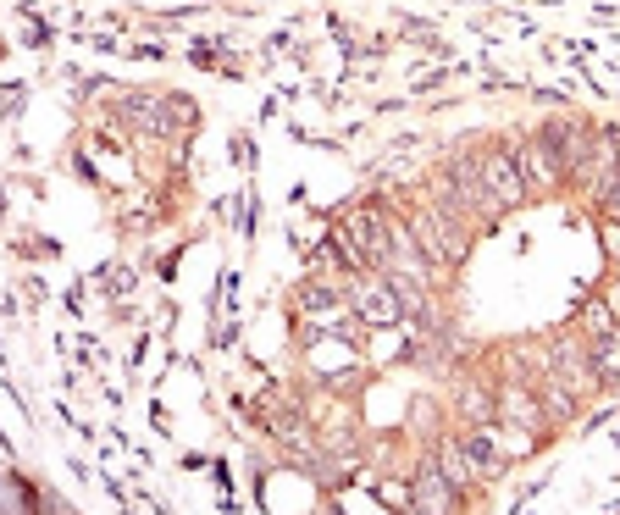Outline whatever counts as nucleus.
Instances as JSON below:
<instances>
[{"label":"nucleus","mask_w":620,"mask_h":515,"mask_svg":"<svg viewBox=\"0 0 620 515\" xmlns=\"http://www.w3.org/2000/svg\"><path fill=\"white\" fill-rule=\"evenodd\" d=\"M477 178H482V189H488L493 205H521L526 183H521V167H515L510 150H493V156H482V161H477Z\"/></svg>","instance_id":"nucleus-1"},{"label":"nucleus","mask_w":620,"mask_h":515,"mask_svg":"<svg viewBox=\"0 0 620 515\" xmlns=\"http://www.w3.org/2000/svg\"><path fill=\"white\" fill-rule=\"evenodd\" d=\"M410 233L421 239V250H427V261L432 266H454V261H465V239L443 222V216H416L410 222Z\"/></svg>","instance_id":"nucleus-2"},{"label":"nucleus","mask_w":620,"mask_h":515,"mask_svg":"<svg viewBox=\"0 0 620 515\" xmlns=\"http://www.w3.org/2000/svg\"><path fill=\"white\" fill-rule=\"evenodd\" d=\"M360 316L366 322H394V316H405V305H399V288L394 283H371V288H360Z\"/></svg>","instance_id":"nucleus-3"},{"label":"nucleus","mask_w":620,"mask_h":515,"mask_svg":"<svg viewBox=\"0 0 620 515\" xmlns=\"http://www.w3.org/2000/svg\"><path fill=\"white\" fill-rule=\"evenodd\" d=\"M499 416L510 421V427H521V432H532L537 421H543V410H537V399L526 394V388H510V394L499 399Z\"/></svg>","instance_id":"nucleus-4"},{"label":"nucleus","mask_w":620,"mask_h":515,"mask_svg":"<svg viewBox=\"0 0 620 515\" xmlns=\"http://www.w3.org/2000/svg\"><path fill=\"white\" fill-rule=\"evenodd\" d=\"M438 471L454 482V488H471V477H482V471H477V460H471V449H465V444H443Z\"/></svg>","instance_id":"nucleus-5"},{"label":"nucleus","mask_w":620,"mask_h":515,"mask_svg":"<svg viewBox=\"0 0 620 515\" xmlns=\"http://www.w3.org/2000/svg\"><path fill=\"white\" fill-rule=\"evenodd\" d=\"M543 144H549L554 156H560V167L571 172L576 161H582V150H587V133L582 128H549V133H543Z\"/></svg>","instance_id":"nucleus-6"},{"label":"nucleus","mask_w":620,"mask_h":515,"mask_svg":"<svg viewBox=\"0 0 620 515\" xmlns=\"http://www.w3.org/2000/svg\"><path fill=\"white\" fill-rule=\"evenodd\" d=\"M554 372H560V383H587V377H593V360L576 344H560L554 349Z\"/></svg>","instance_id":"nucleus-7"},{"label":"nucleus","mask_w":620,"mask_h":515,"mask_svg":"<svg viewBox=\"0 0 620 515\" xmlns=\"http://www.w3.org/2000/svg\"><path fill=\"white\" fill-rule=\"evenodd\" d=\"M560 172H565V167H560V156H554V150H549L543 139H537V144H532V156L521 161V178H537V183H554Z\"/></svg>","instance_id":"nucleus-8"},{"label":"nucleus","mask_w":620,"mask_h":515,"mask_svg":"<svg viewBox=\"0 0 620 515\" xmlns=\"http://www.w3.org/2000/svg\"><path fill=\"white\" fill-rule=\"evenodd\" d=\"M416 488H421V493H416V504H421V510H443V504H454V493H449L454 482L443 477V471H427V477H421Z\"/></svg>","instance_id":"nucleus-9"},{"label":"nucleus","mask_w":620,"mask_h":515,"mask_svg":"<svg viewBox=\"0 0 620 515\" xmlns=\"http://www.w3.org/2000/svg\"><path fill=\"white\" fill-rule=\"evenodd\" d=\"M465 449H471L477 471H499L504 466V449H499V438H493V432H471V438H465Z\"/></svg>","instance_id":"nucleus-10"},{"label":"nucleus","mask_w":620,"mask_h":515,"mask_svg":"<svg viewBox=\"0 0 620 515\" xmlns=\"http://www.w3.org/2000/svg\"><path fill=\"white\" fill-rule=\"evenodd\" d=\"M593 355H598V366H593V372L615 377V372H620V333H604V338H598V349H593Z\"/></svg>","instance_id":"nucleus-11"},{"label":"nucleus","mask_w":620,"mask_h":515,"mask_svg":"<svg viewBox=\"0 0 620 515\" xmlns=\"http://www.w3.org/2000/svg\"><path fill=\"white\" fill-rule=\"evenodd\" d=\"M587 333H593V338L615 333V311H609L604 300H593V305H587Z\"/></svg>","instance_id":"nucleus-12"},{"label":"nucleus","mask_w":620,"mask_h":515,"mask_svg":"<svg viewBox=\"0 0 620 515\" xmlns=\"http://www.w3.org/2000/svg\"><path fill=\"white\" fill-rule=\"evenodd\" d=\"M128 117H139L150 133H167V117H161V111H155L150 100H128Z\"/></svg>","instance_id":"nucleus-13"},{"label":"nucleus","mask_w":620,"mask_h":515,"mask_svg":"<svg viewBox=\"0 0 620 515\" xmlns=\"http://www.w3.org/2000/svg\"><path fill=\"white\" fill-rule=\"evenodd\" d=\"M465 410H471V416L482 421V416H488L493 405H488V399H482V388H465Z\"/></svg>","instance_id":"nucleus-14"},{"label":"nucleus","mask_w":620,"mask_h":515,"mask_svg":"<svg viewBox=\"0 0 620 515\" xmlns=\"http://www.w3.org/2000/svg\"><path fill=\"white\" fill-rule=\"evenodd\" d=\"M609 211L620 216V183H615V189H609Z\"/></svg>","instance_id":"nucleus-15"},{"label":"nucleus","mask_w":620,"mask_h":515,"mask_svg":"<svg viewBox=\"0 0 620 515\" xmlns=\"http://www.w3.org/2000/svg\"><path fill=\"white\" fill-rule=\"evenodd\" d=\"M609 311H615V322H620V288H615V294H609Z\"/></svg>","instance_id":"nucleus-16"}]
</instances>
